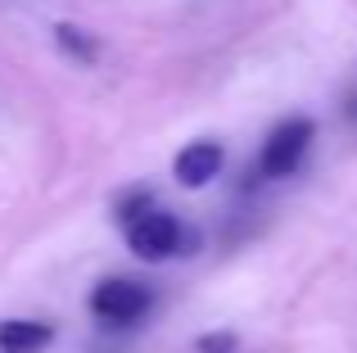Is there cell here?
Listing matches in <instances>:
<instances>
[{
  "mask_svg": "<svg viewBox=\"0 0 357 353\" xmlns=\"http://www.w3.org/2000/svg\"><path fill=\"white\" fill-rule=\"evenodd\" d=\"M317 127L312 118H289V123H280L276 132L262 141V154H258V172L262 176H294L298 163H303L307 145H312Z\"/></svg>",
  "mask_w": 357,
  "mask_h": 353,
  "instance_id": "obj_1",
  "label": "cell"
},
{
  "mask_svg": "<svg viewBox=\"0 0 357 353\" xmlns=\"http://www.w3.org/2000/svg\"><path fill=\"white\" fill-rule=\"evenodd\" d=\"M91 313L109 326H131L149 313V290L127 276H114V281H100L96 294H91Z\"/></svg>",
  "mask_w": 357,
  "mask_h": 353,
  "instance_id": "obj_2",
  "label": "cell"
},
{
  "mask_svg": "<svg viewBox=\"0 0 357 353\" xmlns=\"http://www.w3.org/2000/svg\"><path fill=\"white\" fill-rule=\"evenodd\" d=\"M127 245L136 249V258H145V263H163V258H172L176 245H181V227H176L172 213L149 209L140 222L127 227Z\"/></svg>",
  "mask_w": 357,
  "mask_h": 353,
  "instance_id": "obj_3",
  "label": "cell"
},
{
  "mask_svg": "<svg viewBox=\"0 0 357 353\" xmlns=\"http://www.w3.org/2000/svg\"><path fill=\"white\" fill-rule=\"evenodd\" d=\"M222 159H227V154H222L218 141H190L181 154H176L172 172H176V181H181L185 190H204V186L222 172Z\"/></svg>",
  "mask_w": 357,
  "mask_h": 353,
  "instance_id": "obj_4",
  "label": "cell"
},
{
  "mask_svg": "<svg viewBox=\"0 0 357 353\" xmlns=\"http://www.w3.org/2000/svg\"><path fill=\"white\" fill-rule=\"evenodd\" d=\"M50 340H54L50 322H27V317L0 322V353H41Z\"/></svg>",
  "mask_w": 357,
  "mask_h": 353,
  "instance_id": "obj_5",
  "label": "cell"
},
{
  "mask_svg": "<svg viewBox=\"0 0 357 353\" xmlns=\"http://www.w3.org/2000/svg\"><path fill=\"white\" fill-rule=\"evenodd\" d=\"M54 45H59L73 63H96L100 59L96 32H86V27H77V23H54Z\"/></svg>",
  "mask_w": 357,
  "mask_h": 353,
  "instance_id": "obj_6",
  "label": "cell"
},
{
  "mask_svg": "<svg viewBox=\"0 0 357 353\" xmlns=\"http://www.w3.org/2000/svg\"><path fill=\"white\" fill-rule=\"evenodd\" d=\"M149 209H154V195H149V190H131V195H122V200H118V222H122V231H127L131 222H140Z\"/></svg>",
  "mask_w": 357,
  "mask_h": 353,
  "instance_id": "obj_7",
  "label": "cell"
},
{
  "mask_svg": "<svg viewBox=\"0 0 357 353\" xmlns=\"http://www.w3.org/2000/svg\"><path fill=\"white\" fill-rule=\"evenodd\" d=\"M199 353H236V336H231V331H213V336H199Z\"/></svg>",
  "mask_w": 357,
  "mask_h": 353,
  "instance_id": "obj_8",
  "label": "cell"
}]
</instances>
